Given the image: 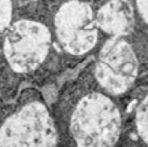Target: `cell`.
<instances>
[{
	"mask_svg": "<svg viewBox=\"0 0 148 147\" xmlns=\"http://www.w3.org/2000/svg\"><path fill=\"white\" fill-rule=\"evenodd\" d=\"M70 129L78 146H114L121 136V113L110 98L93 92L84 96L75 106Z\"/></svg>",
	"mask_w": 148,
	"mask_h": 147,
	"instance_id": "obj_1",
	"label": "cell"
},
{
	"mask_svg": "<svg viewBox=\"0 0 148 147\" xmlns=\"http://www.w3.org/2000/svg\"><path fill=\"white\" fill-rule=\"evenodd\" d=\"M96 79L111 95H122L133 85L138 74V59L123 37H112L103 46L95 69Z\"/></svg>",
	"mask_w": 148,
	"mask_h": 147,
	"instance_id": "obj_2",
	"label": "cell"
},
{
	"mask_svg": "<svg viewBox=\"0 0 148 147\" xmlns=\"http://www.w3.org/2000/svg\"><path fill=\"white\" fill-rule=\"evenodd\" d=\"M3 146H55L56 129L47 109L32 103L11 117L0 132Z\"/></svg>",
	"mask_w": 148,
	"mask_h": 147,
	"instance_id": "obj_3",
	"label": "cell"
},
{
	"mask_svg": "<svg viewBox=\"0 0 148 147\" xmlns=\"http://www.w3.org/2000/svg\"><path fill=\"white\" fill-rule=\"evenodd\" d=\"M56 36L70 54L81 55L90 51L97 41V25L89 6L71 0L64 3L55 19Z\"/></svg>",
	"mask_w": 148,
	"mask_h": 147,
	"instance_id": "obj_4",
	"label": "cell"
},
{
	"mask_svg": "<svg viewBox=\"0 0 148 147\" xmlns=\"http://www.w3.org/2000/svg\"><path fill=\"white\" fill-rule=\"evenodd\" d=\"M51 35L37 22L16 23L5 40V52L11 65L21 72L37 68L47 57Z\"/></svg>",
	"mask_w": 148,
	"mask_h": 147,
	"instance_id": "obj_5",
	"label": "cell"
},
{
	"mask_svg": "<svg viewBox=\"0 0 148 147\" xmlns=\"http://www.w3.org/2000/svg\"><path fill=\"white\" fill-rule=\"evenodd\" d=\"M96 25L112 37H125L134 28V11L129 0H108L96 14Z\"/></svg>",
	"mask_w": 148,
	"mask_h": 147,
	"instance_id": "obj_6",
	"label": "cell"
},
{
	"mask_svg": "<svg viewBox=\"0 0 148 147\" xmlns=\"http://www.w3.org/2000/svg\"><path fill=\"white\" fill-rule=\"evenodd\" d=\"M134 124L138 137L148 146V94L141 99L136 109Z\"/></svg>",
	"mask_w": 148,
	"mask_h": 147,
	"instance_id": "obj_7",
	"label": "cell"
},
{
	"mask_svg": "<svg viewBox=\"0 0 148 147\" xmlns=\"http://www.w3.org/2000/svg\"><path fill=\"white\" fill-rule=\"evenodd\" d=\"M134 1H136V8L141 19L148 25V0H134Z\"/></svg>",
	"mask_w": 148,
	"mask_h": 147,
	"instance_id": "obj_8",
	"label": "cell"
}]
</instances>
